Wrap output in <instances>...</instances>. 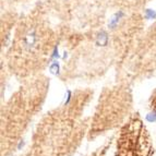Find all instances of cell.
<instances>
[{"label":"cell","instance_id":"6da1fadb","mask_svg":"<svg viewBox=\"0 0 156 156\" xmlns=\"http://www.w3.org/2000/svg\"><path fill=\"white\" fill-rule=\"evenodd\" d=\"M123 16H125V12H123L122 10L117 11V12L112 16V18L110 19L109 23H108V27H109V29H115V27L118 25V23L121 21V19H122Z\"/></svg>","mask_w":156,"mask_h":156},{"label":"cell","instance_id":"7a4b0ae2","mask_svg":"<svg viewBox=\"0 0 156 156\" xmlns=\"http://www.w3.org/2000/svg\"><path fill=\"white\" fill-rule=\"evenodd\" d=\"M37 41V35L35 31H30L25 36V45L26 46H33Z\"/></svg>","mask_w":156,"mask_h":156},{"label":"cell","instance_id":"3957f363","mask_svg":"<svg viewBox=\"0 0 156 156\" xmlns=\"http://www.w3.org/2000/svg\"><path fill=\"white\" fill-rule=\"evenodd\" d=\"M144 18L146 20H154V19H156V11L150 8L145 9V11H144Z\"/></svg>","mask_w":156,"mask_h":156},{"label":"cell","instance_id":"277c9868","mask_svg":"<svg viewBox=\"0 0 156 156\" xmlns=\"http://www.w3.org/2000/svg\"><path fill=\"white\" fill-rule=\"evenodd\" d=\"M66 1H68V0H66Z\"/></svg>","mask_w":156,"mask_h":156}]
</instances>
